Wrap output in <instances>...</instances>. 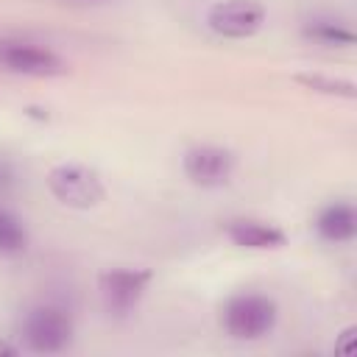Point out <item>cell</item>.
<instances>
[{
    "instance_id": "cell-1",
    "label": "cell",
    "mask_w": 357,
    "mask_h": 357,
    "mask_svg": "<svg viewBox=\"0 0 357 357\" xmlns=\"http://www.w3.org/2000/svg\"><path fill=\"white\" fill-rule=\"evenodd\" d=\"M75 324L59 304H36L20 318V346L36 354H59L70 349Z\"/></svg>"
},
{
    "instance_id": "cell-2",
    "label": "cell",
    "mask_w": 357,
    "mask_h": 357,
    "mask_svg": "<svg viewBox=\"0 0 357 357\" xmlns=\"http://www.w3.org/2000/svg\"><path fill=\"white\" fill-rule=\"evenodd\" d=\"M279 307L265 293H237L223 304L220 324L234 340H259L273 332Z\"/></svg>"
},
{
    "instance_id": "cell-3",
    "label": "cell",
    "mask_w": 357,
    "mask_h": 357,
    "mask_svg": "<svg viewBox=\"0 0 357 357\" xmlns=\"http://www.w3.org/2000/svg\"><path fill=\"white\" fill-rule=\"evenodd\" d=\"M47 190L70 209H92L106 198L103 178L95 167L81 162H61L47 173Z\"/></svg>"
},
{
    "instance_id": "cell-4",
    "label": "cell",
    "mask_w": 357,
    "mask_h": 357,
    "mask_svg": "<svg viewBox=\"0 0 357 357\" xmlns=\"http://www.w3.org/2000/svg\"><path fill=\"white\" fill-rule=\"evenodd\" d=\"M0 67L28 78H53L67 73V64L56 50L28 39H0Z\"/></svg>"
},
{
    "instance_id": "cell-5",
    "label": "cell",
    "mask_w": 357,
    "mask_h": 357,
    "mask_svg": "<svg viewBox=\"0 0 357 357\" xmlns=\"http://www.w3.org/2000/svg\"><path fill=\"white\" fill-rule=\"evenodd\" d=\"M153 273L148 268H109L98 279L103 307L112 315H128L145 296Z\"/></svg>"
},
{
    "instance_id": "cell-6",
    "label": "cell",
    "mask_w": 357,
    "mask_h": 357,
    "mask_svg": "<svg viewBox=\"0 0 357 357\" xmlns=\"http://www.w3.org/2000/svg\"><path fill=\"white\" fill-rule=\"evenodd\" d=\"M206 25L226 39H248L265 25V8L257 0H218L206 11Z\"/></svg>"
},
{
    "instance_id": "cell-7",
    "label": "cell",
    "mask_w": 357,
    "mask_h": 357,
    "mask_svg": "<svg viewBox=\"0 0 357 357\" xmlns=\"http://www.w3.org/2000/svg\"><path fill=\"white\" fill-rule=\"evenodd\" d=\"M234 153L220 145H192L181 156V170L195 187H223L234 173Z\"/></svg>"
},
{
    "instance_id": "cell-8",
    "label": "cell",
    "mask_w": 357,
    "mask_h": 357,
    "mask_svg": "<svg viewBox=\"0 0 357 357\" xmlns=\"http://www.w3.org/2000/svg\"><path fill=\"white\" fill-rule=\"evenodd\" d=\"M312 229L324 243H332V245L351 243L357 237V209H354V204L351 201L324 204L312 218Z\"/></svg>"
},
{
    "instance_id": "cell-9",
    "label": "cell",
    "mask_w": 357,
    "mask_h": 357,
    "mask_svg": "<svg viewBox=\"0 0 357 357\" xmlns=\"http://www.w3.org/2000/svg\"><path fill=\"white\" fill-rule=\"evenodd\" d=\"M223 231H226V237L234 245L251 248V251L282 248L287 243V234L279 226L265 223V220H257V218H234V220H226Z\"/></svg>"
},
{
    "instance_id": "cell-10",
    "label": "cell",
    "mask_w": 357,
    "mask_h": 357,
    "mask_svg": "<svg viewBox=\"0 0 357 357\" xmlns=\"http://www.w3.org/2000/svg\"><path fill=\"white\" fill-rule=\"evenodd\" d=\"M301 36L310 42L326 45V47H351L357 42L354 31L343 20H335V17H310L301 25Z\"/></svg>"
},
{
    "instance_id": "cell-11",
    "label": "cell",
    "mask_w": 357,
    "mask_h": 357,
    "mask_svg": "<svg viewBox=\"0 0 357 357\" xmlns=\"http://www.w3.org/2000/svg\"><path fill=\"white\" fill-rule=\"evenodd\" d=\"M31 234L20 215L0 206V257H20L28 251Z\"/></svg>"
},
{
    "instance_id": "cell-12",
    "label": "cell",
    "mask_w": 357,
    "mask_h": 357,
    "mask_svg": "<svg viewBox=\"0 0 357 357\" xmlns=\"http://www.w3.org/2000/svg\"><path fill=\"white\" fill-rule=\"evenodd\" d=\"M293 81L312 89V92L337 95V98H357V86L349 78H335V75H324V73H296Z\"/></svg>"
},
{
    "instance_id": "cell-13",
    "label": "cell",
    "mask_w": 357,
    "mask_h": 357,
    "mask_svg": "<svg viewBox=\"0 0 357 357\" xmlns=\"http://www.w3.org/2000/svg\"><path fill=\"white\" fill-rule=\"evenodd\" d=\"M14 187H17V170H14L11 159H6L0 153V198H6Z\"/></svg>"
},
{
    "instance_id": "cell-14",
    "label": "cell",
    "mask_w": 357,
    "mask_h": 357,
    "mask_svg": "<svg viewBox=\"0 0 357 357\" xmlns=\"http://www.w3.org/2000/svg\"><path fill=\"white\" fill-rule=\"evenodd\" d=\"M354 349H357V326H346L335 343V351L337 354H354Z\"/></svg>"
},
{
    "instance_id": "cell-15",
    "label": "cell",
    "mask_w": 357,
    "mask_h": 357,
    "mask_svg": "<svg viewBox=\"0 0 357 357\" xmlns=\"http://www.w3.org/2000/svg\"><path fill=\"white\" fill-rule=\"evenodd\" d=\"M20 351H22V346H17V343H11V340L0 337V354H6V357H14V354H20Z\"/></svg>"
},
{
    "instance_id": "cell-16",
    "label": "cell",
    "mask_w": 357,
    "mask_h": 357,
    "mask_svg": "<svg viewBox=\"0 0 357 357\" xmlns=\"http://www.w3.org/2000/svg\"><path fill=\"white\" fill-rule=\"evenodd\" d=\"M81 3H86V0H81Z\"/></svg>"
}]
</instances>
